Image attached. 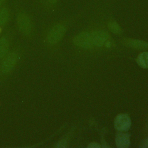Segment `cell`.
<instances>
[{"label": "cell", "mask_w": 148, "mask_h": 148, "mask_svg": "<svg viewBox=\"0 0 148 148\" xmlns=\"http://www.w3.org/2000/svg\"><path fill=\"white\" fill-rule=\"evenodd\" d=\"M15 30L23 38L31 40L36 33V26L32 14L24 7L16 4L14 12Z\"/></svg>", "instance_id": "1"}, {"label": "cell", "mask_w": 148, "mask_h": 148, "mask_svg": "<svg viewBox=\"0 0 148 148\" xmlns=\"http://www.w3.org/2000/svg\"><path fill=\"white\" fill-rule=\"evenodd\" d=\"M24 51L23 46L16 45L2 60L0 62V83L12 75L18 64Z\"/></svg>", "instance_id": "2"}, {"label": "cell", "mask_w": 148, "mask_h": 148, "mask_svg": "<svg viewBox=\"0 0 148 148\" xmlns=\"http://www.w3.org/2000/svg\"><path fill=\"white\" fill-rule=\"evenodd\" d=\"M66 31L63 23H56L48 27L43 34V42L48 47H53L58 45L64 37Z\"/></svg>", "instance_id": "3"}, {"label": "cell", "mask_w": 148, "mask_h": 148, "mask_svg": "<svg viewBox=\"0 0 148 148\" xmlns=\"http://www.w3.org/2000/svg\"><path fill=\"white\" fill-rule=\"evenodd\" d=\"M15 34V29L8 27L0 35V62L11 49Z\"/></svg>", "instance_id": "4"}, {"label": "cell", "mask_w": 148, "mask_h": 148, "mask_svg": "<svg viewBox=\"0 0 148 148\" xmlns=\"http://www.w3.org/2000/svg\"><path fill=\"white\" fill-rule=\"evenodd\" d=\"M91 35L94 45L106 47H110L112 45L113 41L110 36L105 31H95L91 34Z\"/></svg>", "instance_id": "5"}, {"label": "cell", "mask_w": 148, "mask_h": 148, "mask_svg": "<svg viewBox=\"0 0 148 148\" xmlns=\"http://www.w3.org/2000/svg\"><path fill=\"white\" fill-rule=\"evenodd\" d=\"M12 18V10L9 5L5 4L0 8V28L3 31L8 28Z\"/></svg>", "instance_id": "6"}, {"label": "cell", "mask_w": 148, "mask_h": 148, "mask_svg": "<svg viewBox=\"0 0 148 148\" xmlns=\"http://www.w3.org/2000/svg\"><path fill=\"white\" fill-rule=\"evenodd\" d=\"M73 42L76 45L83 48H91L94 45L91 35L88 32H83L75 36Z\"/></svg>", "instance_id": "7"}, {"label": "cell", "mask_w": 148, "mask_h": 148, "mask_svg": "<svg viewBox=\"0 0 148 148\" xmlns=\"http://www.w3.org/2000/svg\"><path fill=\"white\" fill-rule=\"evenodd\" d=\"M130 125L131 120L127 114H119L116 117L114 120V127L118 131H127L130 127Z\"/></svg>", "instance_id": "8"}, {"label": "cell", "mask_w": 148, "mask_h": 148, "mask_svg": "<svg viewBox=\"0 0 148 148\" xmlns=\"http://www.w3.org/2000/svg\"><path fill=\"white\" fill-rule=\"evenodd\" d=\"M116 143L119 148H127L130 145L129 136L127 134L120 132L116 137Z\"/></svg>", "instance_id": "9"}, {"label": "cell", "mask_w": 148, "mask_h": 148, "mask_svg": "<svg viewBox=\"0 0 148 148\" xmlns=\"http://www.w3.org/2000/svg\"><path fill=\"white\" fill-rule=\"evenodd\" d=\"M58 0H39L38 6L43 10L49 12L54 8Z\"/></svg>", "instance_id": "10"}, {"label": "cell", "mask_w": 148, "mask_h": 148, "mask_svg": "<svg viewBox=\"0 0 148 148\" xmlns=\"http://www.w3.org/2000/svg\"><path fill=\"white\" fill-rule=\"evenodd\" d=\"M127 45L138 49H147L148 48V43L139 40H134V39H128L125 42Z\"/></svg>", "instance_id": "11"}, {"label": "cell", "mask_w": 148, "mask_h": 148, "mask_svg": "<svg viewBox=\"0 0 148 148\" xmlns=\"http://www.w3.org/2000/svg\"><path fill=\"white\" fill-rule=\"evenodd\" d=\"M138 64L144 68H148V52H143L140 54L136 60Z\"/></svg>", "instance_id": "12"}, {"label": "cell", "mask_w": 148, "mask_h": 148, "mask_svg": "<svg viewBox=\"0 0 148 148\" xmlns=\"http://www.w3.org/2000/svg\"><path fill=\"white\" fill-rule=\"evenodd\" d=\"M108 27L112 32L115 34H119L121 31L120 26L118 25V24H117L116 22H114V21L110 22L108 24Z\"/></svg>", "instance_id": "13"}, {"label": "cell", "mask_w": 148, "mask_h": 148, "mask_svg": "<svg viewBox=\"0 0 148 148\" xmlns=\"http://www.w3.org/2000/svg\"><path fill=\"white\" fill-rule=\"evenodd\" d=\"M87 147L88 148H98V147H100V146L97 143L92 142V143H90Z\"/></svg>", "instance_id": "14"}, {"label": "cell", "mask_w": 148, "mask_h": 148, "mask_svg": "<svg viewBox=\"0 0 148 148\" xmlns=\"http://www.w3.org/2000/svg\"><path fill=\"white\" fill-rule=\"evenodd\" d=\"M8 0H0V8L7 3Z\"/></svg>", "instance_id": "15"}, {"label": "cell", "mask_w": 148, "mask_h": 148, "mask_svg": "<svg viewBox=\"0 0 148 148\" xmlns=\"http://www.w3.org/2000/svg\"><path fill=\"white\" fill-rule=\"evenodd\" d=\"M144 147H148V138L145 140V142H144L143 146Z\"/></svg>", "instance_id": "16"}]
</instances>
